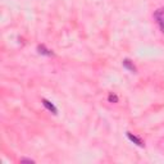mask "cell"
<instances>
[{"instance_id": "1", "label": "cell", "mask_w": 164, "mask_h": 164, "mask_svg": "<svg viewBox=\"0 0 164 164\" xmlns=\"http://www.w3.org/2000/svg\"><path fill=\"white\" fill-rule=\"evenodd\" d=\"M41 101H43V105L48 109L49 112H51L53 114H58V109L55 108V105H54L53 103H50V101H49V100H46V99H43Z\"/></svg>"}, {"instance_id": "2", "label": "cell", "mask_w": 164, "mask_h": 164, "mask_svg": "<svg viewBox=\"0 0 164 164\" xmlns=\"http://www.w3.org/2000/svg\"><path fill=\"white\" fill-rule=\"evenodd\" d=\"M127 137L130 139V141H132L133 144H136L137 146H140V147H144V141L140 139V137H137V136H135V135H132L131 132H127Z\"/></svg>"}, {"instance_id": "3", "label": "cell", "mask_w": 164, "mask_h": 164, "mask_svg": "<svg viewBox=\"0 0 164 164\" xmlns=\"http://www.w3.org/2000/svg\"><path fill=\"white\" fill-rule=\"evenodd\" d=\"M123 67H125L126 69H128L130 72H133V73L137 72V69H136V67L133 65V63H132L130 59H125V60H123Z\"/></svg>"}, {"instance_id": "4", "label": "cell", "mask_w": 164, "mask_h": 164, "mask_svg": "<svg viewBox=\"0 0 164 164\" xmlns=\"http://www.w3.org/2000/svg\"><path fill=\"white\" fill-rule=\"evenodd\" d=\"M37 51L41 54V55H46V57H51V55H54L53 51L49 50V49H46L44 45H38V46H37Z\"/></svg>"}, {"instance_id": "5", "label": "cell", "mask_w": 164, "mask_h": 164, "mask_svg": "<svg viewBox=\"0 0 164 164\" xmlns=\"http://www.w3.org/2000/svg\"><path fill=\"white\" fill-rule=\"evenodd\" d=\"M156 19H158V23L160 26V30L164 32V17H160V16H155Z\"/></svg>"}, {"instance_id": "6", "label": "cell", "mask_w": 164, "mask_h": 164, "mask_svg": "<svg viewBox=\"0 0 164 164\" xmlns=\"http://www.w3.org/2000/svg\"><path fill=\"white\" fill-rule=\"evenodd\" d=\"M108 100H109V103H118V96L115 94H110L108 96Z\"/></svg>"}, {"instance_id": "7", "label": "cell", "mask_w": 164, "mask_h": 164, "mask_svg": "<svg viewBox=\"0 0 164 164\" xmlns=\"http://www.w3.org/2000/svg\"><path fill=\"white\" fill-rule=\"evenodd\" d=\"M21 163H35V161L32 159H24L23 158V159H21Z\"/></svg>"}]
</instances>
